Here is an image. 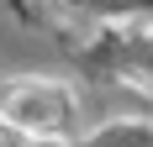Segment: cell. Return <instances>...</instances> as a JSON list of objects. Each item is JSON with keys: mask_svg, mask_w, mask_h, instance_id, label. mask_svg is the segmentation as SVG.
<instances>
[{"mask_svg": "<svg viewBox=\"0 0 153 147\" xmlns=\"http://www.w3.org/2000/svg\"><path fill=\"white\" fill-rule=\"evenodd\" d=\"M5 116L16 126H27L37 142H53L74 126V95L63 84H48V79H27L5 95Z\"/></svg>", "mask_w": 153, "mask_h": 147, "instance_id": "6da1fadb", "label": "cell"}, {"mask_svg": "<svg viewBox=\"0 0 153 147\" xmlns=\"http://www.w3.org/2000/svg\"><path fill=\"white\" fill-rule=\"evenodd\" d=\"M0 147H37V137H32L27 126H16V121L0 110Z\"/></svg>", "mask_w": 153, "mask_h": 147, "instance_id": "7a4b0ae2", "label": "cell"}]
</instances>
